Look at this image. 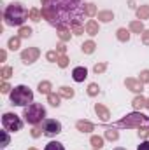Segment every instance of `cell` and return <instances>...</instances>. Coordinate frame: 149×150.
<instances>
[{"mask_svg": "<svg viewBox=\"0 0 149 150\" xmlns=\"http://www.w3.org/2000/svg\"><path fill=\"white\" fill-rule=\"evenodd\" d=\"M105 138L111 140V142H116V140H119V133L116 131V127H109L105 131Z\"/></svg>", "mask_w": 149, "mask_h": 150, "instance_id": "obj_32", "label": "cell"}, {"mask_svg": "<svg viewBox=\"0 0 149 150\" xmlns=\"http://www.w3.org/2000/svg\"><path fill=\"white\" fill-rule=\"evenodd\" d=\"M95 49H97L95 40H86V42L81 45V51H82L84 54H93V52H95Z\"/></svg>", "mask_w": 149, "mask_h": 150, "instance_id": "obj_21", "label": "cell"}, {"mask_svg": "<svg viewBox=\"0 0 149 150\" xmlns=\"http://www.w3.org/2000/svg\"><path fill=\"white\" fill-rule=\"evenodd\" d=\"M28 18H30L32 21H35V23H37V21H40V19H42V11H40V9H37V7L30 9V16H28Z\"/></svg>", "mask_w": 149, "mask_h": 150, "instance_id": "obj_30", "label": "cell"}, {"mask_svg": "<svg viewBox=\"0 0 149 150\" xmlns=\"http://www.w3.org/2000/svg\"><path fill=\"white\" fill-rule=\"evenodd\" d=\"M128 7H130V9H135V11H137V5H135V0H128Z\"/></svg>", "mask_w": 149, "mask_h": 150, "instance_id": "obj_44", "label": "cell"}, {"mask_svg": "<svg viewBox=\"0 0 149 150\" xmlns=\"http://www.w3.org/2000/svg\"><path fill=\"white\" fill-rule=\"evenodd\" d=\"M75 127H77V131H81V133H91L93 129H95V126L90 122V120H77L75 122Z\"/></svg>", "mask_w": 149, "mask_h": 150, "instance_id": "obj_13", "label": "cell"}, {"mask_svg": "<svg viewBox=\"0 0 149 150\" xmlns=\"http://www.w3.org/2000/svg\"><path fill=\"white\" fill-rule=\"evenodd\" d=\"M95 113L100 117L102 122H109V119H111V112H109V108L104 107L102 103H97V105H95Z\"/></svg>", "mask_w": 149, "mask_h": 150, "instance_id": "obj_10", "label": "cell"}, {"mask_svg": "<svg viewBox=\"0 0 149 150\" xmlns=\"http://www.w3.org/2000/svg\"><path fill=\"white\" fill-rule=\"evenodd\" d=\"M28 150H39V149H35V147H30V149H28Z\"/></svg>", "mask_w": 149, "mask_h": 150, "instance_id": "obj_47", "label": "cell"}, {"mask_svg": "<svg viewBox=\"0 0 149 150\" xmlns=\"http://www.w3.org/2000/svg\"><path fill=\"white\" fill-rule=\"evenodd\" d=\"M39 56H40V51H39L37 47H28V49H23V51H21V61H23L25 65L35 63L39 59Z\"/></svg>", "mask_w": 149, "mask_h": 150, "instance_id": "obj_8", "label": "cell"}, {"mask_svg": "<svg viewBox=\"0 0 149 150\" xmlns=\"http://www.w3.org/2000/svg\"><path fill=\"white\" fill-rule=\"evenodd\" d=\"M146 100L148 98H144L142 94H137L135 98H133V101H132V105H133V110H140V108H146Z\"/></svg>", "mask_w": 149, "mask_h": 150, "instance_id": "obj_17", "label": "cell"}, {"mask_svg": "<svg viewBox=\"0 0 149 150\" xmlns=\"http://www.w3.org/2000/svg\"><path fill=\"white\" fill-rule=\"evenodd\" d=\"M114 150H126V149H121V147H117V149H114Z\"/></svg>", "mask_w": 149, "mask_h": 150, "instance_id": "obj_48", "label": "cell"}, {"mask_svg": "<svg viewBox=\"0 0 149 150\" xmlns=\"http://www.w3.org/2000/svg\"><path fill=\"white\" fill-rule=\"evenodd\" d=\"M42 4V18L51 25L58 28L72 26L79 23L82 18V0H40Z\"/></svg>", "mask_w": 149, "mask_h": 150, "instance_id": "obj_1", "label": "cell"}, {"mask_svg": "<svg viewBox=\"0 0 149 150\" xmlns=\"http://www.w3.org/2000/svg\"><path fill=\"white\" fill-rule=\"evenodd\" d=\"M86 77H88V70L84 67H75L74 70H72V79H74L75 82H84Z\"/></svg>", "mask_w": 149, "mask_h": 150, "instance_id": "obj_11", "label": "cell"}, {"mask_svg": "<svg viewBox=\"0 0 149 150\" xmlns=\"http://www.w3.org/2000/svg\"><path fill=\"white\" fill-rule=\"evenodd\" d=\"M82 12H84V16H86V18H95V16L98 14V11H97V5H95V4H84V5H82Z\"/></svg>", "mask_w": 149, "mask_h": 150, "instance_id": "obj_16", "label": "cell"}, {"mask_svg": "<svg viewBox=\"0 0 149 150\" xmlns=\"http://www.w3.org/2000/svg\"><path fill=\"white\" fill-rule=\"evenodd\" d=\"M40 134H44L42 129H39V127H34V129H32V138H39Z\"/></svg>", "mask_w": 149, "mask_h": 150, "instance_id": "obj_42", "label": "cell"}, {"mask_svg": "<svg viewBox=\"0 0 149 150\" xmlns=\"http://www.w3.org/2000/svg\"><path fill=\"white\" fill-rule=\"evenodd\" d=\"M58 58H60V52H58L56 49H53V51H47V52H46V59H47L49 63H56V61H58Z\"/></svg>", "mask_w": 149, "mask_h": 150, "instance_id": "obj_29", "label": "cell"}, {"mask_svg": "<svg viewBox=\"0 0 149 150\" xmlns=\"http://www.w3.org/2000/svg\"><path fill=\"white\" fill-rule=\"evenodd\" d=\"M44 150H65V147H63L60 142H49Z\"/></svg>", "mask_w": 149, "mask_h": 150, "instance_id": "obj_35", "label": "cell"}, {"mask_svg": "<svg viewBox=\"0 0 149 150\" xmlns=\"http://www.w3.org/2000/svg\"><path fill=\"white\" fill-rule=\"evenodd\" d=\"M2 127L7 129L9 133H18L23 127V120H21V117L18 113L5 112L2 115Z\"/></svg>", "mask_w": 149, "mask_h": 150, "instance_id": "obj_6", "label": "cell"}, {"mask_svg": "<svg viewBox=\"0 0 149 150\" xmlns=\"http://www.w3.org/2000/svg\"><path fill=\"white\" fill-rule=\"evenodd\" d=\"M23 117L28 124L32 126H37V124H42L46 119V107L42 103H30L28 107H25L23 110Z\"/></svg>", "mask_w": 149, "mask_h": 150, "instance_id": "obj_4", "label": "cell"}, {"mask_svg": "<svg viewBox=\"0 0 149 150\" xmlns=\"http://www.w3.org/2000/svg\"><path fill=\"white\" fill-rule=\"evenodd\" d=\"M104 142H105V138H104V136H98V134H93V136L90 138L91 147H93V149H98V150L104 147Z\"/></svg>", "mask_w": 149, "mask_h": 150, "instance_id": "obj_23", "label": "cell"}, {"mask_svg": "<svg viewBox=\"0 0 149 150\" xmlns=\"http://www.w3.org/2000/svg\"><path fill=\"white\" fill-rule=\"evenodd\" d=\"M32 33H34V30H32L30 26H19L18 35H19L21 38H30V37H32Z\"/></svg>", "mask_w": 149, "mask_h": 150, "instance_id": "obj_28", "label": "cell"}, {"mask_svg": "<svg viewBox=\"0 0 149 150\" xmlns=\"http://www.w3.org/2000/svg\"><path fill=\"white\" fill-rule=\"evenodd\" d=\"M58 94H60L62 98H65V100H72L75 96V91L72 87H69V86H62V87L58 89Z\"/></svg>", "mask_w": 149, "mask_h": 150, "instance_id": "obj_15", "label": "cell"}, {"mask_svg": "<svg viewBox=\"0 0 149 150\" xmlns=\"http://www.w3.org/2000/svg\"><path fill=\"white\" fill-rule=\"evenodd\" d=\"M9 100L16 107H28L30 103H34V91L28 86H23V84L16 86V87H12L11 94H9Z\"/></svg>", "mask_w": 149, "mask_h": 150, "instance_id": "obj_3", "label": "cell"}, {"mask_svg": "<svg viewBox=\"0 0 149 150\" xmlns=\"http://www.w3.org/2000/svg\"><path fill=\"white\" fill-rule=\"evenodd\" d=\"M93 150H98V149H93Z\"/></svg>", "mask_w": 149, "mask_h": 150, "instance_id": "obj_49", "label": "cell"}, {"mask_svg": "<svg viewBox=\"0 0 149 150\" xmlns=\"http://www.w3.org/2000/svg\"><path fill=\"white\" fill-rule=\"evenodd\" d=\"M70 30H72V33L74 35H82L84 32H86V28H84V25L79 21V23H74L72 26H70Z\"/></svg>", "mask_w": 149, "mask_h": 150, "instance_id": "obj_31", "label": "cell"}, {"mask_svg": "<svg viewBox=\"0 0 149 150\" xmlns=\"http://www.w3.org/2000/svg\"><path fill=\"white\" fill-rule=\"evenodd\" d=\"M11 91H12V87L7 84V80H4L2 86H0V93H2V94H11Z\"/></svg>", "mask_w": 149, "mask_h": 150, "instance_id": "obj_37", "label": "cell"}, {"mask_svg": "<svg viewBox=\"0 0 149 150\" xmlns=\"http://www.w3.org/2000/svg\"><path fill=\"white\" fill-rule=\"evenodd\" d=\"M98 93H100V86H98L97 82H91V84L88 86V96L95 98V96H98Z\"/></svg>", "mask_w": 149, "mask_h": 150, "instance_id": "obj_27", "label": "cell"}, {"mask_svg": "<svg viewBox=\"0 0 149 150\" xmlns=\"http://www.w3.org/2000/svg\"><path fill=\"white\" fill-rule=\"evenodd\" d=\"M137 19H140V21H144V19H149V5H140V7H137Z\"/></svg>", "mask_w": 149, "mask_h": 150, "instance_id": "obj_24", "label": "cell"}, {"mask_svg": "<svg viewBox=\"0 0 149 150\" xmlns=\"http://www.w3.org/2000/svg\"><path fill=\"white\" fill-rule=\"evenodd\" d=\"M146 108H148V110H149V98H148V100H146Z\"/></svg>", "mask_w": 149, "mask_h": 150, "instance_id": "obj_46", "label": "cell"}, {"mask_svg": "<svg viewBox=\"0 0 149 150\" xmlns=\"http://www.w3.org/2000/svg\"><path fill=\"white\" fill-rule=\"evenodd\" d=\"M69 61H70V59H69V56H67V54H60V58H58V61H56V63H58V67H60V68H67V67H69Z\"/></svg>", "mask_w": 149, "mask_h": 150, "instance_id": "obj_34", "label": "cell"}, {"mask_svg": "<svg viewBox=\"0 0 149 150\" xmlns=\"http://www.w3.org/2000/svg\"><path fill=\"white\" fill-rule=\"evenodd\" d=\"M51 89H53V84H51L49 80H42V82H39V93H40V94H46V96H47V94L53 93Z\"/></svg>", "mask_w": 149, "mask_h": 150, "instance_id": "obj_22", "label": "cell"}, {"mask_svg": "<svg viewBox=\"0 0 149 150\" xmlns=\"http://www.w3.org/2000/svg\"><path fill=\"white\" fill-rule=\"evenodd\" d=\"M60 101H62V96L58 94V93H51V94H47V103L51 105V107H60Z\"/></svg>", "mask_w": 149, "mask_h": 150, "instance_id": "obj_26", "label": "cell"}, {"mask_svg": "<svg viewBox=\"0 0 149 150\" xmlns=\"http://www.w3.org/2000/svg\"><path fill=\"white\" fill-rule=\"evenodd\" d=\"M97 18H98L100 23H109V21L114 19V12H112V11H98Z\"/></svg>", "mask_w": 149, "mask_h": 150, "instance_id": "obj_18", "label": "cell"}, {"mask_svg": "<svg viewBox=\"0 0 149 150\" xmlns=\"http://www.w3.org/2000/svg\"><path fill=\"white\" fill-rule=\"evenodd\" d=\"M105 70H107V63H105V61H102V63H97V65L93 67V72H95L97 75H98V74H104Z\"/></svg>", "mask_w": 149, "mask_h": 150, "instance_id": "obj_36", "label": "cell"}, {"mask_svg": "<svg viewBox=\"0 0 149 150\" xmlns=\"http://www.w3.org/2000/svg\"><path fill=\"white\" fill-rule=\"evenodd\" d=\"M84 28H86V33H88L90 37H95V35H98V32H100L98 21H95V19H90V21L84 25Z\"/></svg>", "mask_w": 149, "mask_h": 150, "instance_id": "obj_12", "label": "cell"}, {"mask_svg": "<svg viewBox=\"0 0 149 150\" xmlns=\"http://www.w3.org/2000/svg\"><path fill=\"white\" fill-rule=\"evenodd\" d=\"M144 122H148L149 124V119L144 115V113H140V112H132V113H128V115H125L119 122H116V126L114 127H140Z\"/></svg>", "mask_w": 149, "mask_h": 150, "instance_id": "obj_5", "label": "cell"}, {"mask_svg": "<svg viewBox=\"0 0 149 150\" xmlns=\"http://www.w3.org/2000/svg\"><path fill=\"white\" fill-rule=\"evenodd\" d=\"M140 40H142V44H144V45H149V30H144V32H142Z\"/></svg>", "mask_w": 149, "mask_h": 150, "instance_id": "obj_40", "label": "cell"}, {"mask_svg": "<svg viewBox=\"0 0 149 150\" xmlns=\"http://www.w3.org/2000/svg\"><path fill=\"white\" fill-rule=\"evenodd\" d=\"M125 86H126V89H130V91H133V93H137V94H142V91H144V84L139 80V79H125Z\"/></svg>", "mask_w": 149, "mask_h": 150, "instance_id": "obj_9", "label": "cell"}, {"mask_svg": "<svg viewBox=\"0 0 149 150\" xmlns=\"http://www.w3.org/2000/svg\"><path fill=\"white\" fill-rule=\"evenodd\" d=\"M130 37H132V32H130V30H126V28H117L116 38H117L119 42H128Z\"/></svg>", "mask_w": 149, "mask_h": 150, "instance_id": "obj_20", "label": "cell"}, {"mask_svg": "<svg viewBox=\"0 0 149 150\" xmlns=\"http://www.w3.org/2000/svg\"><path fill=\"white\" fill-rule=\"evenodd\" d=\"M19 45H21V37H19V35L11 37L9 40H7V47H9L11 51H18V49H19Z\"/></svg>", "mask_w": 149, "mask_h": 150, "instance_id": "obj_25", "label": "cell"}, {"mask_svg": "<svg viewBox=\"0 0 149 150\" xmlns=\"http://www.w3.org/2000/svg\"><path fill=\"white\" fill-rule=\"evenodd\" d=\"M72 37V30L69 28V26H63V28H58V38L62 40V42H69Z\"/></svg>", "mask_w": 149, "mask_h": 150, "instance_id": "obj_19", "label": "cell"}, {"mask_svg": "<svg viewBox=\"0 0 149 150\" xmlns=\"http://www.w3.org/2000/svg\"><path fill=\"white\" fill-rule=\"evenodd\" d=\"M7 133H9L7 129H4V131H2V147H4V149L9 145V134H7Z\"/></svg>", "mask_w": 149, "mask_h": 150, "instance_id": "obj_39", "label": "cell"}, {"mask_svg": "<svg viewBox=\"0 0 149 150\" xmlns=\"http://www.w3.org/2000/svg\"><path fill=\"white\" fill-rule=\"evenodd\" d=\"M12 74H14V70H12L11 67H2V68H0V75H2V79H4V80L11 79Z\"/></svg>", "mask_w": 149, "mask_h": 150, "instance_id": "obj_33", "label": "cell"}, {"mask_svg": "<svg viewBox=\"0 0 149 150\" xmlns=\"http://www.w3.org/2000/svg\"><path fill=\"white\" fill-rule=\"evenodd\" d=\"M56 51H58L60 54H67V45H65V42H60V44L56 45Z\"/></svg>", "mask_w": 149, "mask_h": 150, "instance_id": "obj_41", "label": "cell"}, {"mask_svg": "<svg viewBox=\"0 0 149 150\" xmlns=\"http://www.w3.org/2000/svg\"><path fill=\"white\" fill-rule=\"evenodd\" d=\"M137 150H149V140H144V142L137 147Z\"/></svg>", "mask_w": 149, "mask_h": 150, "instance_id": "obj_43", "label": "cell"}, {"mask_svg": "<svg viewBox=\"0 0 149 150\" xmlns=\"http://www.w3.org/2000/svg\"><path fill=\"white\" fill-rule=\"evenodd\" d=\"M128 30H130L132 33H139V35H142V32H144L146 28H144V23H142L140 19H135V21H132V23H130Z\"/></svg>", "mask_w": 149, "mask_h": 150, "instance_id": "obj_14", "label": "cell"}, {"mask_svg": "<svg viewBox=\"0 0 149 150\" xmlns=\"http://www.w3.org/2000/svg\"><path fill=\"white\" fill-rule=\"evenodd\" d=\"M139 80L142 84H149V70H142L140 75H139Z\"/></svg>", "mask_w": 149, "mask_h": 150, "instance_id": "obj_38", "label": "cell"}, {"mask_svg": "<svg viewBox=\"0 0 149 150\" xmlns=\"http://www.w3.org/2000/svg\"><path fill=\"white\" fill-rule=\"evenodd\" d=\"M5 58H7V52H5V51H0V59L5 61Z\"/></svg>", "mask_w": 149, "mask_h": 150, "instance_id": "obj_45", "label": "cell"}, {"mask_svg": "<svg viewBox=\"0 0 149 150\" xmlns=\"http://www.w3.org/2000/svg\"><path fill=\"white\" fill-rule=\"evenodd\" d=\"M40 129L46 136H56V134L62 133V122L56 120V119H46L40 124Z\"/></svg>", "mask_w": 149, "mask_h": 150, "instance_id": "obj_7", "label": "cell"}, {"mask_svg": "<svg viewBox=\"0 0 149 150\" xmlns=\"http://www.w3.org/2000/svg\"><path fill=\"white\" fill-rule=\"evenodd\" d=\"M30 11L21 2H11L4 11V21L7 26H25V21L30 19Z\"/></svg>", "mask_w": 149, "mask_h": 150, "instance_id": "obj_2", "label": "cell"}]
</instances>
